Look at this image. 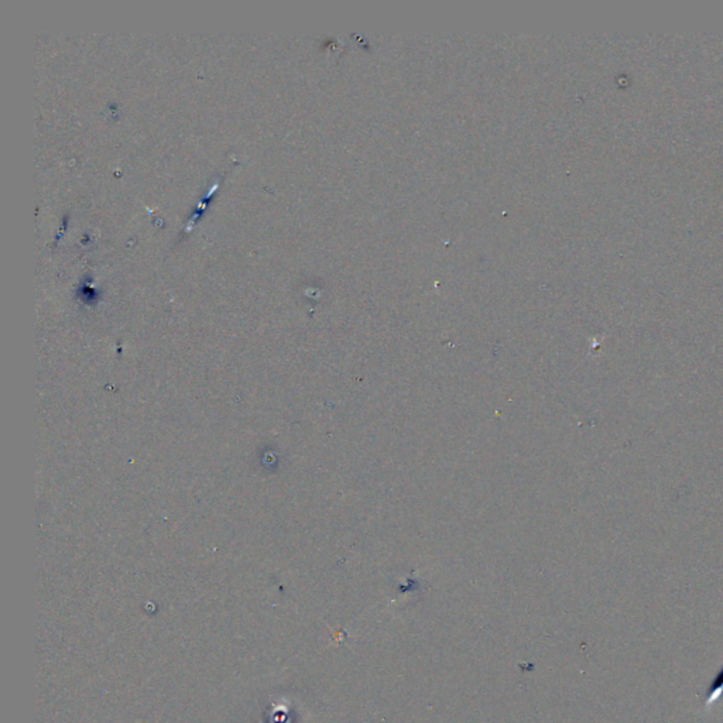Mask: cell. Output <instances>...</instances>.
I'll return each instance as SVG.
<instances>
[{"instance_id":"1","label":"cell","mask_w":723,"mask_h":723,"mask_svg":"<svg viewBox=\"0 0 723 723\" xmlns=\"http://www.w3.org/2000/svg\"><path fill=\"white\" fill-rule=\"evenodd\" d=\"M723 698V668L721 670V672L718 674L717 680L711 684L708 692H707V697H705V708L709 709L712 707H715L719 699Z\"/></svg>"}]
</instances>
